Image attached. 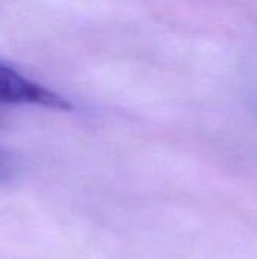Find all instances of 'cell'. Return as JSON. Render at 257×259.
<instances>
[{
    "label": "cell",
    "mask_w": 257,
    "mask_h": 259,
    "mask_svg": "<svg viewBox=\"0 0 257 259\" xmlns=\"http://www.w3.org/2000/svg\"><path fill=\"white\" fill-rule=\"evenodd\" d=\"M0 103L27 105L55 111H71L73 105L62 94L30 79L17 67L0 59Z\"/></svg>",
    "instance_id": "cell-1"
},
{
    "label": "cell",
    "mask_w": 257,
    "mask_h": 259,
    "mask_svg": "<svg viewBox=\"0 0 257 259\" xmlns=\"http://www.w3.org/2000/svg\"><path fill=\"white\" fill-rule=\"evenodd\" d=\"M17 175L15 158L3 147H0V185L14 179Z\"/></svg>",
    "instance_id": "cell-2"
}]
</instances>
